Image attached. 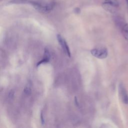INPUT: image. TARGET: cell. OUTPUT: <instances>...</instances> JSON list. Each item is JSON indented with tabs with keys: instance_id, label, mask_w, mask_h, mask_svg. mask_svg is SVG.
Segmentation results:
<instances>
[{
	"instance_id": "7a4b0ae2",
	"label": "cell",
	"mask_w": 128,
	"mask_h": 128,
	"mask_svg": "<svg viewBox=\"0 0 128 128\" xmlns=\"http://www.w3.org/2000/svg\"><path fill=\"white\" fill-rule=\"evenodd\" d=\"M90 53L93 56L100 59L105 58L108 55V51L106 48L92 49L90 50Z\"/></svg>"
},
{
	"instance_id": "30bf717a",
	"label": "cell",
	"mask_w": 128,
	"mask_h": 128,
	"mask_svg": "<svg viewBox=\"0 0 128 128\" xmlns=\"http://www.w3.org/2000/svg\"><path fill=\"white\" fill-rule=\"evenodd\" d=\"M74 103H75L76 105L77 106H79V103H78V99H77L76 96H75V97H74Z\"/></svg>"
},
{
	"instance_id": "8fae6325",
	"label": "cell",
	"mask_w": 128,
	"mask_h": 128,
	"mask_svg": "<svg viewBox=\"0 0 128 128\" xmlns=\"http://www.w3.org/2000/svg\"><path fill=\"white\" fill-rule=\"evenodd\" d=\"M74 12H75L76 14H79V13L80 12V9L79 8H76L74 9Z\"/></svg>"
},
{
	"instance_id": "4fadbf2b",
	"label": "cell",
	"mask_w": 128,
	"mask_h": 128,
	"mask_svg": "<svg viewBox=\"0 0 128 128\" xmlns=\"http://www.w3.org/2000/svg\"><path fill=\"white\" fill-rule=\"evenodd\" d=\"M126 2L128 4V0H126Z\"/></svg>"
},
{
	"instance_id": "52a82bcc",
	"label": "cell",
	"mask_w": 128,
	"mask_h": 128,
	"mask_svg": "<svg viewBox=\"0 0 128 128\" xmlns=\"http://www.w3.org/2000/svg\"><path fill=\"white\" fill-rule=\"evenodd\" d=\"M122 33L124 38L128 40V24H125L122 26Z\"/></svg>"
},
{
	"instance_id": "8992f818",
	"label": "cell",
	"mask_w": 128,
	"mask_h": 128,
	"mask_svg": "<svg viewBox=\"0 0 128 128\" xmlns=\"http://www.w3.org/2000/svg\"><path fill=\"white\" fill-rule=\"evenodd\" d=\"M50 54L49 52V50L46 48H45L44 50V58H42L40 61L38 62V63L36 64V66L38 68V66H40V64H46L48 62L50 61Z\"/></svg>"
},
{
	"instance_id": "ba28073f",
	"label": "cell",
	"mask_w": 128,
	"mask_h": 128,
	"mask_svg": "<svg viewBox=\"0 0 128 128\" xmlns=\"http://www.w3.org/2000/svg\"><path fill=\"white\" fill-rule=\"evenodd\" d=\"M31 89L28 86H26L24 88V93L26 94V95H28V96H29L30 94H31Z\"/></svg>"
},
{
	"instance_id": "5b68a950",
	"label": "cell",
	"mask_w": 128,
	"mask_h": 128,
	"mask_svg": "<svg viewBox=\"0 0 128 128\" xmlns=\"http://www.w3.org/2000/svg\"><path fill=\"white\" fill-rule=\"evenodd\" d=\"M102 6L106 10L112 11L119 6V2L118 0H104Z\"/></svg>"
},
{
	"instance_id": "3957f363",
	"label": "cell",
	"mask_w": 128,
	"mask_h": 128,
	"mask_svg": "<svg viewBox=\"0 0 128 128\" xmlns=\"http://www.w3.org/2000/svg\"><path fill=\"white\" fill-rule=\"evenodd\" d=\"M56 38H57L59 44L60 45L61 47L62 48V49L63 50L64 52L66 54V55L68 57H70L71 54H70V50L69 46L68 45V44H67L66 42V41L65 39L64 38L62 37V36L60 34H57Z\"/></svg>"
},
{
	"instance_id": "277c9868",
	"label": "cell",
	"mask_w": 128,
	"mask_h": 128,
	"mask_svg": "<svg viewBox=\"0 0 128 128\" xmlns=\"http://www.w3.org/2000/svg\"><path fill=\"white\" fill-rule=\"evenodd\" d=\"M118 94L120 96V98L122 101V102L126 104H128V94L127 91L124 86V84L122 83L118 85Z\"/></svg>"
},
{
	"instance_id": "7c38bea8",
	"label": "cell",
	"mask_w": 128,
	"mask_h": 128,
	"mask_svg": "<svg viewBox=\"0 0 128 128\" xmlns=\"http://www.w3.org/2000/svg\"><path fill=\"white\" fill-rule=\"evenodd\" d=\"M14 96V92L12 91H11L9 92L8 94V96L10 98H12V97H13V96Z\"/></svg>"
},
{
	"instance_id": "6da1fadb",
	"label": "cell",
	"mask_w": 128,
	"mask_h": 128,
	"mask_svg": "<svg viewBox=\"0 0 128 128\" xmlns=\"http://www.w3.org/2000/svg\"><path fill=\"white\" fill-rule=\"evenodd\" d=\"M9 3L12 4H29L38 11L43 14L50 12L55 6L54 2H45L38 0H11Z\"/></svg>"
},
{
	"instance_id": "9c48e42d",
	"label": "cell",
	"mask_w": 128,
	"mask_h": 128,
	"mask_svg": "<svg viewBox=\"0 0 128 128\" xmlns=\"http://www.w3.org/2000/svg\"><path fill=\"white\" fill-rule=\"evenodd\" d=\"M40 120H41V123L42 125H44L45 124V120L44 118V116L43 114V112L41 111L40 114Z\"/></svg>"
}]
</instances>
